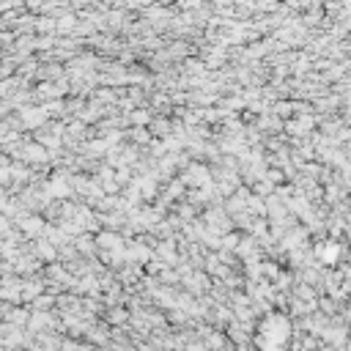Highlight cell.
Listing matches in <instances>:
<instances>
[{
  "mask_svg": "<svg viewBox=\"0 0 351 351\" xmlns=\"http://www.w3.org/2000/svg\"><path fill=\"white\" fill-rule=\"evenodd\" d=\"M337 255H340V247H337V244H329V247L324 250V261H327V263H335Z\"/></svg>",
  "mask_w": 351,
  "mask_h": 351,
  "instance_id": "1",
  "label": "cell"
}]
</instances>
